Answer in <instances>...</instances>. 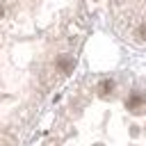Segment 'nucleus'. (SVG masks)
<instances>
[{"instance_id":"obj_1","label":"nucleus","mask_w":146,"mask_h":146,"mask_svg":"<svg viewBox=\"0 0 146 146\" xmlns=\"http://www.w3.org/2000/svg\"><path fill=\"white\" fill-rule=\"evenodd\" d=\"M55 66H57V71L59 73H71L73 71V66H75V59L71 57V55H62V57H57V62H55Z\"/></svg>"},{"instance_id":"obj_2","label":"nucleus","mask_w":146,"mask_h":146,"mask_svg":"<svg viewBox=\"0 0 146 146\" xmlns=\"http://www.w3.org/2000/svg\"><path fill=\"white\" fill-rule=\"evenodd\" d=\"M146 103V98L141 96V94H130V98L125 100V105H128V110L130 112H139V107Z\"/></svg>"},{"instance_id":"obj_3","label":"nucleus","mask_w":146,"mask_h":146,"mask_svg":"<svg viewBox=\"0 0 146 146\" xmlns=\"http://www.w3.org/2000/svg\"><path fill=\"white\" fill-rule=\"evenodd\" d=\"M112 89H114V80L103 78V80L98 82V94H100V96H110V94H112Z\"/></svg>"},{"instance_id":"obj_4","label":"nucleus","mask_w":146,"mask_h":146,"mask_svg":"<svg viewBox=\"0 0 146 146\" xmlns=\"http://www.w3.org/2000/svg\"><path fill=\"white\" fill-rule=\"evenodd\" d=\"M2 14H5V7H2V2H0V18H2Z\"/></svg>"}]
</instances>
